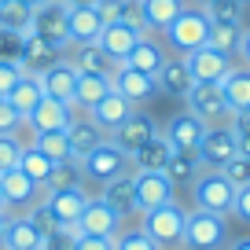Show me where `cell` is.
Masks as SVG:
<instances>
[{
	"instance_id": "cell-52",
	"label": "cell",
	"mask_w": 250,
	"mask_h": 250,
	"mask_svg": "<svg viewBox=\"0 0 250 250\" xmlns=\"http://www.w3.org/2000/svg\"><path fill=\"white\" fill-rule=\"evenodd\" d=\"M235 144H239V155L250 158V133H235Z\"/></svg>"
},
{
	"instance_id": "cell-34",
	"label": "cell",
	"mask_w": 250,
	"mask_h": 250,
	"mask_svg": "<svg viewBox=\"0 0 250 250\" xmlns=\"http://www.w3.org/2000/svg\"><path fill=\"white\" fill-rule=\"evenodd\" d=\"M0 30H11V33H30L33 30V8L22 4V0H4L0 4Z\"/></svg>"
},
{
	"instance_id": "cell-28",
	"label": "cell",
	"mask_w": 250,
	"mask_h": 250,
	"mask_svg": "<svg viewBox=\"0 0 250 250\" xmlns=\"http://www.w3.org/2000/svg\"><path fill=\"white\" fill-rule=\"evenodd\" d=\"M169 155H173V147H169V140H166L162 133H155L147 144H144L136 155H129V162L136 166V169H147V173H162L166 169V162H169Z\"/></svg>"
},
{
	"instance_id": "cell-46",
	"label": "cell",
	"mask_w": 250,
	"mask_h": 250,
	"mask_svg": "<svg viewBox=\"0 0 250 250\" xmlns=\"http://www.w3.org/2000/svg\"><path fill=\"white\" fill-rule=\"evenodd\" d=\"M19 158H22V144H19V136H0V173L15 169Z\"/></svg>"
},
{
	"instance_id": "cell-50",
	"label": "cell",
	"mask_w": 250,
	"mask_h": 250,
	"mask_svg": "<svg viewBox=\"0 0 250 250\" xmlns=\"http://www.w3.org/2000/svg\"><path fill=\"white\" fill-rule=\"evenodd\" d=\"M232 213H235L239 221H247V225H250V184L235 188V203H232Z\"/></svg>"
},
{
	"instance_id": "cell-62",
	"label": "cell",
	"mask_w": 250,
	"mask_h": 250,
	"mask_svg": "<svg viewBox=\"0 0 250 250\" xmlns=\"http://www.w3.org/2000/svg\"><path fill=\"white\" fill-rule=\"evenodd\" d=\"M0 4H4V0H0Z\"/></svg>"
},
{
	"instance_id": "cell-39",
	"label": "cell",
	"mask_w": 250,
	"mask_h": 250,
	"mask_svg": "<svg viewBox=\"0 0 250 250\" xmlns=\"http://www.w3.org/2000/svg\"><path fill=\"white\" fill-rule=\"evenodd\" d=\"M162 173H166V177L173 180V184H184V180H195V173H199V158H195V155H180V151H173Z\"/></svg>"
},
{
	"instance_id": "cell-51",
	"label": "cell",
	"mask_w": 250,
	"mask_h": 250,
	"mask_svg": "<svg viewBox=\"0 0 250 250\" xmlns=\"http://www.w3.org/2000/svg\"><path fill=\"white\" fill-rule=\"evenodd\" d=\"M232 129H235V133H250V110L232 114Z\"/></svg>"
},
{
	"instance_id": "cell-8",
	"label": "cell",
	"mask_w": 250,
	"mask_h": 250,
	"mask_svg": "<svg viewBox=\"0 0 250 250\" xmlns=\"http://www.w3.org/2000/svg\"><path fill=\"white\" fill-rule=\"evenodd\" d=\"M173 180L166 173H147V169H136L133 177V195H136V210L147 213V210H158V206L173 203Z\"/></svg>"
},
{
	"instance_id": "cell-5",
	"label": "cell",
	"mask_w": 250,
	"mask_h": 250,
	"mask_svg": "<svg viewBox=\"0 0 250 250\" xmlns=\"http://www.w3.org/2000/svg\"><path fill=\"white\" fill-rule=\"evenodd\" d=\"M184 221H188V210L177 203H166L158 210H147L144 213V232L158 243V247H173V243L184 239Z\"/></svg>"
},
{
	"instance_id": "cell-25",
	"label": "cell",
	"mask_w": 250,
	"mask_h": 250,
	"mask_svg": "<svg viewBox=\"0 0 250 250\" xmlns=\"http://www.w3.org/2000/svg\"><path fill=\"white\" fill-rule=\"evenodd\" d=\"M155 81H158V88H162L166 96H177V100H184L188 88L195 85V81H191V70H188V62L180 59V55L162 62V70L155 74Z\"/></svg>"
},
{
	"instance_id": "cell-20",
	"label": "cell",
	"mask_w": 250,
	"mask_h": 250,
	"mask_svg": "<svg viewBox=\"0 0 250 250\" xmlns=\"http://www.w3.org/2000/svg\"><path fill=\"white\" fill-rule=\"evenodd\" d=\"M41 191V184H33L30 177H26L22 169H4L0 173V195H4V210L8 206H15V210H26V206L33 203V195Z\"/></svg>"
},
{
	"instance_id": "cell-10",
	"label": "cell",
	"mask_w": 250,
	"mask_h": 250,
	"mask_svg": "<svg viewBox=\"0 0 250 250\" xmlns=\"http://www.w3.org/2000/svg\"><path fill=\"white\" fill-rule=\"evenodd\" d=\"M180 59L188 62L191 81H213V85H221V81L228 78V70H232V55L217 52V48H210V44H203V48H195V52L180 55Z\"/></svg>"
},
{
	"instance_id": "cell-49",
	"label": "cell",
	"mask_w": 250,
	"mask_h": 250,
	"mask_svg": "<svg viewBox=\"0 0 250 250\" xmlns=\"http://www.w3.org/2000/svg\"><path fill=\"white\" fill-rule=\"evenodd\" d=\"M70 250H118L114 235H78Z\"/></svg>"
},
{
	"instance_id": "cell-55",
	"label": "cell",
	"mask_w": 250,
	"mask_h": 250,
	"mask_svg": "<svg viewBox=\"0 0 250 250\" xmlns=\"http://www.w3.org/2000/svg\"><path fill=\"white\" fill-rule=\"evenodd\" d=\"M4 228H8V210H0V243H4Z\"/></svg>"
},
{
	"instance_id": "cell-54",
	"label": "cell",
	"mask_w": 250,
	"mask_h": 250,
	"mask_svg": "<svg viewBox=\"0 0 250 250\" xmlns=\"http://www.w3.org/2000/svg\"><path fill=\"white\" fill-rule=\"evenodd\" d=\"M96 0H66V8H92Z\"/></svg>"
},
{
	"instance_id": "cell-24",
	"label": "cell",
	"mask_w": 250,
	"mask_h": 250,
	"mask_svg": "<svg viewBox=\"0 0 250 250\" xmlns=\"http://www.w3.org/2000/svg\"><path fill=\"white\" fill-rule=\"evenodd\" d=\"M221 92H225L228 114L250 110V66H232V70H228V78L221 81Z\"/></svg>"
},
{
	"instance_id": "cell-32",
	"label": "cell",
	"mask_w": 250,
	"mask_h": 250,
	"mask_svg": "<svg viewBox=\"0 0 250 250\" xmlns=\"http://www.w3.org/2000/svg\"><path fill=\"white\" fill-rule=\"evenodd\" d=\"M78 74H114V62L103 55L100 44H74L70 59H66Z\"/></svg>"
},
{
	"instance_id": "cell-61",
	"label": "cell",
	"mask_w": 250,
	"mask_h": 250,
	"mask_svg": "<svg viewBox=\"0 0 250 250\" xmlns=\"http://www.w3.org/2000/svg\"><path fill=\"white\" fill-rule=\"evenodd\" d=\"M166 250H173V247H166Z\"/></svg>"
},
{
	"instance_id": "cell-12",
	"label": "cell",
	"mask_w": 250,
	"mask_h": 250,
	"mask_svg": "<svg viewBox=\"0 0 250 250\" xmlns=\"http://www.w3.org/2000/svg\"><path fill=\"white\" fill-rule=\"evenodd\" d=\"M203 133H206V122L203 118H195L191 110H184V114L169 118V125H166V140H169L173 151H180V155H195L199 144H203Z\"/></svg>"
},
{
	"instance_id": "cell-33",
	"label": "cell",
	"mask_w": 250,
	"mask_h": 250,
	"mask_svg": "<svg viewBox=\"0 0 250 250\" xmlns=\"http://www.w3.org/2000/svg\"><path fill=\"white\" fill-rule=\"evenodd\" d=\"M243 22H210V33H206V44L217 48L225 55H239V44H243Z\"/></svg>"
},
{
	"instance_id": "cell-57",
	"label": "cell",
	"mask_w": 250,
	"mask_h": 250,
	"mask_svg": "<svg viewBox=\"0 0 250 250\" xmlns=\"http://www.w3.org/2000/svg\"><path fill=\"white\" fill-rule=\"evenodd\" d=\"M22 4H30V8H41V4H44V0H22Z\"/></svg>"
},
{
	"instance_id": "cell-14",
	"label": "cell",
	"mask_w": 250,
	"mask_h": 250,
	"mask_svg": "<svg viewBox=\"0 0 250 250\" xmlns=\"http://www.w3.org/2000/svg\"><path fill=\"white\" fill-rule=\"evenodd\" d=\"M62 52L66 48H59V44H52V41H44V37H37V33H26V44H22V66L26 74H33V78H41L44 70H52L55 62L62 59Z\"/></svg>"
},
{
	"instance_id": "cell-36",
	"label": "cell",
	"mask_w": 250,
	"mask_h": 250,
	"mask_svg": "<svg viewBox=\"0 0 250 250\" xmlns=\"http://www.w3.org/2000/svg\"><path fill=\"white\" fill-rule=\"evenodd\" d=\"M85 184V173H81L78 158H66V162H55L52 173L44 180V191H59V188H81Z\"/></svg>"
},
{
	"instance_id": "cell-40",
	"label": "cell",
	"mask_w": 250,
	"mask_h": 250,
	"mask_svg": "<svg viewBox=\"0 0 250 250\" xmlns=\"http://www.w3.org/2000/svg\"><path fill=\"white\" fill-rule=\"evenodd\" d=\"M210 22H243V4L239 0H206L203 4Z\"/></svg>"
},
{
	"instance_id": "cell-2",
	"label": "cell",
	"mask_w": 250,
	"mask_h": 250,
	"mask_svg": "<svg viewBox=\"0 0 250 250\" xmlns=\"http://www.w3.org/2000/svg\"><path fill=\"white\" fill-rule=\"evenodd\" d=\"M166 44L173 48L177 55H188L195 48L206 44V33H210V19H206L203 8H184L169 26H166Z\"/></svg>"
},
{
	"instance_id": "cell-26",
	"label": "cell",
	"mask_w": 250,
	"mask_h": 250,
	"mask_svg": "<svg viewBox=\"0 0 250 250\" xmlns=\"http://www.w3.org/2000/svg\"><path fill=\"white\" fill-rule=\"evenodd\" d=\"M162 62H166V48L158 44V41L144 37L140 44L133 48V52L125 55V62H118V66H133V70H140V74H151V78H155V74L162 70Z\"/></svg>"
},
{
	"instance_id": "cell-18",
	"label": "cell",
	"mask_w": 250,
	"mask_h": 250,
	"mask_svg": "<svg viewBox=\"0 0 250 250\" xmlns=\"http://www.w3.org/2000/svg\"><path fill=\"white\" fill-rule=\"evenodd\" d=\"M37 81H41V92H44V96H52V100H62V103H70V107H74V92H78V70L66 62V55L55 62L52 70L41 74Z\"/></svg>"
},
{
	"instance_id": "cell-13",
	"label": "cell",
	"mask_w": 250,
	"mask_h": 250,
	"mask_svg": "<svg viewBox=\"0 0 250 250\" xmlns=\"http://www.w3.org/2000/svg\"><path fill=\"white\" fill-rule=\"evenodd\" d=\"M74 122V107L62 100H52V96H41V103L30 110L26 125H30L33 133H52V129H70Z\"/></svg>"
},
{
	"instance_id": "cell-48",
	"label": "cell",
	"mask_w": 250,
	"mask_h": 250,
	"mask_svg": "<svg viewBox=\"0 0 250 250\" xmlns=\"http://www.w3.org/2000/svg\"><path fill=\"white\" fill-rule=\"evenodd\" d=\"M26 118L19 114L15 107H11L8 100H0V136H15L19 133V125H22Z\"/></svg>"
},
{
	"instance_id": "cell-41",
	"label": "cell",
	"mask_w": 250,
	"mask_h": 250,
	"mask_svg": "<svg viewBox=\"0 0 250 250\" xmlns=\"http://www.w3.org/2000/svg\"><path fill=\"white\" fill-rule=\"evenodd\" d=\"M96 15H100V22H122L125 15H129V8H133V0H96L92 4Z\"/></svg>"
},
{
	"instance_id": "cell-43",
	"label": "cell",
	"mask_w": 250,
	"mask_h": 250,
	"mask_svg": "<svg viewBox=\"0 0 250 250\" xmlns=\"http://www.w3.org/2000/svg\"><path fill=\"white\" fill-rule=\"evenodd\" d=\"M22 44H26L22 33L0 30V62H22Z\"/></svg>"
},
{
	"instance_id": "cell-1",
	"label": "cell",
	"mask_w": 250,
	"mask_h": 250,
	"mask_svg": "<svg viewBox=\"0 0 250 250\" xmlns=\"http://www.w3.org/2000/svg\"><path fill=\"white\" fill-rule=\"evenodd\" d=\"M184 243L188 250H225L228 243V221L225 213H206V210H191L184 221Z\"/></svg>"
},
{
	"instance_id": "cell-16",
	"label": "cell",
	"mask_w": 250,
	"mask_h": 250,
	"mask_svg": "<svg viewBox=\"0 0 250 250\" xmlns=\"http://www.w3.org/2000/svg\"><path fill=\"white\" fill-rule=\"evenodd\" d=\"M110 81H114V92H118V96H125V100L133 103V107H136V103H144V100H151V96L158 92V81L151 78V74L133 70V66H114Z\"/></svg>"
},
{
	"instance_id": "cell-38",
	"label": "cell",
	"mask_w": 250,
	"mask_h": 250,
	"mask_svg": "<svg viewBox=\"0 0 250 250\" xmlns=\"http://www.w3.org/2000/svg\"><path fill=\"white\" fill-rule=\"evenodd\" d=\"M33 147L44 151L52 162H66V158H70V140H66V129H52V133H33Z\"/></svg>"
},
{
	"instance_id": "cell-11",
	"label": "cell",
	"mask_w": 250,
	"mask_h": 250,
	"mask_svg": "<svg viewBox=\"0 0 250 250\" xmlns=\"http://www.w3.org/2000/svg\"><path fill=\"white\" fill-rule=\"evenodd\" d=\"M66 11H70L66 0H44L41 8H33V30L30 33H37V37L66 48L70 44V41H66Z\"/></svg>"
},
{
	"instance_id": "cell-56",
	"label": "cell",
	"mask_w": 250,
	"mask_h": 250,
	"mask_svg": "<svg viewBox=\"0 0 250 250\" xmlns=\"http://www.w3.org/2000/svg\"><path fill=\"white\" fill-rule=\"evenodd\" d=\"M228 250H250V239H239V243H232Z\"/></svg>"
},
{
	"instance_id": "cell-15",
	"label": "cell",
	"mask_w": 250,
	"mask_h": 250,
	"mask_svg": "<svg viewBox=\"0 0 250 250\" xmlns=\"http://www.w3.org/2000/svg\"><path fill=\"white\" fill-rule=\"evenodd\" d=\"M155 133H158L155 122H151L147 114H140V110H133V114H129V118L114 129V133H110V144H118L125 155H136V151H140Z\"/></svg>"
},
{
	"instance_id": "cell-17",
	"label": "cell",
	"mask_w": 250,
	"mask_h": 250,
	"mask_svg": "<svg viewBox=\"0 0 250 250\" xmlns=\"http://www.w3.org/2000/svg\"><path fill=\"white\" fill-rule=\"evenodd\" d=\"M118 225H122V217L103 199H88L74 228H78V235H118Z\"/></svg>"
},
{
	"instance_id": "cell-6",
	"label": "cell",
	"mask_w": 250,
	"mask_h": 250,
	"mask_svg": "<svg viewBox=\"0 0 250 250\" xmlns=\"http://www.w3.org/2000/svg\"><path fill=\"white\" fill-rule=\"evenodd\" d=\"M239 155V144H235V129L232 125H206L203 144H199L195 158L203 169H221L228 158Z\"/></svg>"
},
{
	"instance_id": "cell-22",
	"label": "cell",
	"mask_w": 250,
	"mask_h": 250,
	"mask_svg": "<svg viewBox=\"0 0 250 250\" xmlns=\"http://www.w3.org/2000/svg\"><path fill=\"white\" fill-rule=\"evenodd\" d=\"M133 110H136V107H133L129 100H125V96H118V92H107V96H103V100L96 103L92 110H88V118H92V122L100 125L103 133H114V129H118V125H122L129 114H133Z\"/></svg>"
},
{
	"instance_id": "cell-59",
	"label": "cell",
	"mask_w": 250,
	"mask_h": 250,
	"mask_svg": "<svg viewBox=\"0 0 250 250\" xmlns=\"http://www.w3.org/2000/svg\"><path fill=\"white\" fill-rule=\"evenodd\" d=\"M239 4H250V0H239Z\"/></svg>"
},
{
	"instance_id": "cell-7",
	"label": "cell",
	"mask_w": 250,
	"mask_h": 250,
	"mask_svg": "<svg viewBox=\"0 0 250 250\" xmlns=\"http://www.w3.org/2000/svg\"><path fill=\"white\" fill-rule=\"evenodd\" d=\"M184 103H188V110L195 118H203L206 125H217L221 118H232L228 114V103H225V92H221V85H213V81H195V85L188 88Z\"/></svg>"
},
{
	"instance_id": "cell-29",
	"label": "cell",
	"mask_w": 250,
	"mask_h": 250,
	"mask_svg": "<svg viewBox=\"0 0 250 250\" xmlns=\"http://www.w3.org/2000/svg\"><path fill=\"white\" fill-rule=\"evenodd\" d=\"M66 140H70V158H78V162H81V158H85L96 144H103L107 136H103V129L92 122V118H88V122H78V118H74L70 129H66Z\"/></svg>"
},
{
	"instance_id": "cell-27",
	"label": "cell",
	"mask_w": 250,
	"mask_h": 250,
	"mask_svg": "<svg viewBox=\"0 0 250 250\" xmlns=\"http://www.w3.org/2000/svg\"><path fill=\"white\" fill-rule=\"evenodd\" d=\"M4 250H44V235L30 225L26 217H8V228H4Z\"/></svg>"
},
{
	"instance_id": "cell-37",
	"label": "cell",
	"mask_w": 250,
	"mask_h": 250,
	"mask_svg": "<svg viewBox=\"0 0 250 250\" xmlns=\"http://www.w3.org/2000/svg\"><path fill=\"white\" fill-rule=\"evenodd\" d=\"M52 166H55V162L44 155V151H37L33 144H26V147H22V158H19V169H22L26 177L33 180V184H41V188H44V180H48V173H52Z\"/></svg>"
},
{
	"instance_id": "cell-53",
	"label": "cell",
	"mask_w": 250,
	"mask_h": 250,
	"mask_svg": "<svg viewBox=\"0 0 250 250\" xmlns=\"http://www.w3.org/2000/svg\"><path fill=\"white\" fill-rule=\"evenodd\" d=\"M239 55L247 59V66H250V30L243 33V44H239Z\"/></svg>"
},
{
	"instance_id": "cell-35",
	"label": "cell",
	"mask_w": 250,
	"mask_h": 250,
	"mask_svg": "<svg viewBox=\"0 0 250 250\" xmlns=\"http://www.w3.org/2000/svg\"><path fill=\"white\" fill-rule=\"evenodd\" d=\"M41 96H44V92H41V81L33 78V74H22V81H19V85L11 88L8 103H11V107H15L22 118H30V110L41 103Z\"/></svg>"
},
{
	"instance_id": "cell-42",
	"label": "cell",
	"mask_w": 250,
	"mask_h": 250,
	"mask_svg": "<svg viewBox=\"0 0 250 250\" xmlns=\"http://www.w3.org/2000/svg\"><path fill=\"white\" fill-rule=\"evenodd\" d=\"M114 247L118 250H162L155 239H151L144 228H136V232H122V235H114Z\"/></svg>"
},
{
	"instance_id": "cell-45",
	"label": "cell",
	"mask_w": 250,
	"mask_h": 250,
	"mask_svg": "<svg viewBox=\"0 0 250 250\" xmlns=\"http://www.w3.org/2000/svg\"><path fill=\"white\" fill-rule=\"evenodd\" d=\"M221 173H225L228 180H232L235 188H243V184H250V158H243V155H235V158H228L225 166H221Z\"/></svg>"
},
{
	"instance_id": "cell-21",
	"label": "cell",
	"mask_w": 250,
	"mask_h": 250,
	"mask_svg": "<svg viewBox=\"0 0 250 250\" xmlns=\"http://www.w3.org/2000/svg\"><path fill=\"white\" fill-rule=\"evenodd\" d=\"M133 4H136V15H140L144 30H166L188 8L184 0H133Z\"/></svg>"
},
{
	"instance_id": "cell-47",
	"label": "cell",
	"mask_w": 250,
	"mask_h": 250,
	"mask_svg": "<svg viewBox=\"0 0 250 250\" xmlns=\"http://www.w3.org/2000/svg\"><path fill=\"white\" fill-rule=\"evenodd\" d=\"M22 66H19V62H0V100H8L11 96V88L19 85V81H22Z\"/></svg>"
},
{
	"instance_id": "cell-4",
	"label": "cell",
	"mask_w": 250,
	"mask_h": 250,
	"mask_svg": "<svg viewBox=\"0 0 250 250\" xmlns=\"http://www.w3.org/2000/svg\"><path fill=\"white\" fill-rule=\"evenodd\" d=\"M125 162H129V155H125L118 144H110V140L96 144V147L88 151L85 158H81L85 184H107V180L122 177V173H125Z\"/></svg>"
},
{
	"instance_id": "cell-23",
	"label": "cell",
	"mask_w": 250,
	"mask_h": 250,
	"mask_svg": "<svg viewBox=\"0 0 250 250\" xmlns=\"http://www.w3.org/2000/svg\"><path fill=\"white\" fill-rule=\"evenodd\" d=\"M103 22L96 15V8H70L66 11V41L70 44H96Z\"/></svg>"
},
{
	"instance_id": "cell-31",
	"label": "cell",
	"mask_w": 250,
	"mask_h": 250,
	"mask_svg": "<svg viewBox=\"0 0 250 250\" xmlns=\"http://www.w3.org/2000/svg\"><path fill=\"white\" fill-rule=\"evenodd\" d=\"M100 199L110 206V210L118 213V217H125V213H133L136 210V195H133V177H114V180H107L103 184V191H100Z\"/></svg>"
},
{
	"instance_id": "cell-58",
	"label": "cell",
	"mask_w": 250,
	"mask_h": 250,
	"mask_svg": "<svg viewBox=\"0 0 250 250\" xmlns=\"http://www.w3.org/2000/svg\"><path fill=\"white\" fill-rule=\"evenodd\" d=\"M0 210H4V195H0Z\"/></svg>"
},
{
	"instance_id": "cell-30",
	"label": "cell",
	"mask_w": 250,
	"mask_h": 250,
	"mask_svg": "<svg viewBox=\"0 0 250 250\" xmlns=\"http://www.w3.org/2000/svg\"><path fill=\"white\" fill-rule=\"evenodd\" d=\"M107 92H114L110 74H78V92H74V107L92 110Z\"/></svg>"
},
{
	"instance_id": "cell-3",
	"label": "cell",
	"mask_w": 250,
	"mask_h": 250,
	"mask_svg": "<svg viewBox=\"0 0 250 250\" xmlns=\"http://www.w3.org/2000/svg\"><path fill=\"white\" fill-rule=\"evenodd\" d=\"M195 210H206V213H232V203H235V184L225 177L221 169H206L195 177Z\"/></svg>"
},
{
	"instance_id": "cell-60",
	"label": "cell",
	"mask_w": 250,
	"mask_h": 250,
	"mask_svg": "<svg viewBox=\"0 0 250 250\" xmlns=\"http://www.w3.org/2000/svg\"><path fill=\"white\" fill-rule=\"evenodd\" d=\"M199 4H206V0H199Z\"/></svg>"
},
{
	"instance_id": "cell-44",
	"label": "cell",
	"mask_w": 250,
	"mask_h": 250,
	"mask_svg": "<svg viewBox=\"0 0 250 250\" xmlns=\"http://www.w3.org/2000/svg\"><path fill=\"white\" fill-rule=\"evenodd\" d=\"M26 221H30V225L37 228V232L44 235V239H48V235H55V232H59V228H62L59 221H55V213L48 210L44 203H41V206H33V210H30V217H26Z\"/></svg>"
},
{
	"instance_id": "cell-9",
	"label": "cell",
	"mask_w": 250,
	"mask_h": 250,
	"mask_svg": "<svg viewBox=\"0 0 250 250\" xmlns=\"http://www.w3.org/2000/svg\"><path fill=\"white\" fill-rule=\"evenodd\" d=\"M144 37H147V33H144L140 26H133V22H107L100 30V37H96V44H100L103 55L118 66V62H125V55L133 52Z\"/></svg>"
},
{
	"instance_id": "cell-19",
	"label": "cell",
	"mask_w": 250,
	"mask_h": 250,
	"mask_svg": "<svg viewBox=\"0 0 250 250\" xmlns=\"http://www.w3.org/2000/svg\"><path fill=\"white\" fill-rule=\"evenodd\" d=\"M85 203H88L85 188H59V191H44V206L55 213V221H59L62 228H66V225H78Z\"/></svg>"
}]
</instances>
